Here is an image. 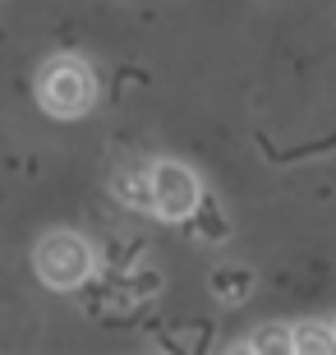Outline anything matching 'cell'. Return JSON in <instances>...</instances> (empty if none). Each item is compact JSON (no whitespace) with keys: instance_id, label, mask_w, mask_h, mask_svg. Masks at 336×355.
Masks as SVG:
<instances>
[{"instance_id":"obj_1","label":"cell","mask_w":336,"mask_h":355,"mask_svg":"<svg viewBox=\"0 0 336 355\" xmlns=\"http://www.w3.org/2000/svg\"><path fill=\"white\" fill-rule=\"evenodd\" d=\"M37 102L55 120L88 116L92 102H97V79H92V69L78 55H55L37 74Z\"/></svg>"},{"instance_id":"obj_2","label":"cell","mask_w":336,"mask_h":355,"mask_svg":"<svg viewBox=\"0 0 336 355\" xmlns=\"http://www.w3.org/2000/svg\"><path fill=\"white\" fill-rule=\"evenodd\" d=\"M33 268H37L42 286L78 291L92 277V268H97V254H92V245L78 231H51V236H42L37 254H33Z\"/></svg>"},{"instance_id":"obj_3","label":"cell","mask_w":336,"mask_h":355,"mask_svg":"<svg viewBox=\"0 0 336 355\" xmlns=\"http://www.w3.org/2000/svg\"><path fill=\"white\" fill-rule=\"evenodd\" d=\"M148 175H152V212L157 217L161 222H189L198 198H203L198 175L189 166H180V162H157V166H148Z\"/></svg>"},{"instance_id":"obj_4","label":"cell","mask_w":336,"mask_h":355,"mask_svg":"<svg viewBox=\"0 0 336 355\" xmlns=\"http://www.w3.org/2000/svg\"><path fill=\"white\" fill-rule=\"evenodd\" d=\"M111 189H116V198L125 208H148L152 212V175L148 171H120L116 180H111Z\"/></svg>"},{"instance_id":"obj_5","label":"cell","mask_w":336,"mask_h":355,"mask_svg":"<svg viewBox=\"0 0 336 355\" xmlns=\"http://www.w3.org/2000/svg\"><path fill=\"white\" fill-rule=\"evenodd\" d=\"M249 291H254V272H249V268H217V272H212V295H217V300L240 304Z\"/></svg>"},{"instance_id":"obj_6","label":"cell","mask_w":336,"mask_h":355,"mask_svg":"<svg viewBox=\"0 0 336 355\" xmlns=\"http://www.w3.org/2000/svg\"><path fill=\"white\" fill-rule=\"evenodd\" d=\"M295 351H304V355H336V328L332 323H299L295 328Z\"/></svg>"},{"instance_id":"obj_7","label":"cell","mask_w":336,"mask_h":355,"mask_svg":"<svg viewBox=\"0 0 336 355\" xmlns=\"http://www.w3.org/2000/svg\"><path fill=\"white\" fill-rule=\"evenodd\" d=\"M189 226H194V236H203V240H226L231 236V226H226V217L217 212V203L212 198H198V208H194V217H189Z\"/></svg>"},{"instance_id":"obj_8","label":"cell","mask_w":336,"mask_h":355,"mask_svg":"<svg viewBox=\"0 0 336 355\" xmlns=\"http://www.w3.org/2000/svg\"><path fill=\"white\" fill-rule=\"evenodd\" d=\"M249 351H263V355H290L295 351V328H258L249 337Z\"/></svg>"}]
</instances>
